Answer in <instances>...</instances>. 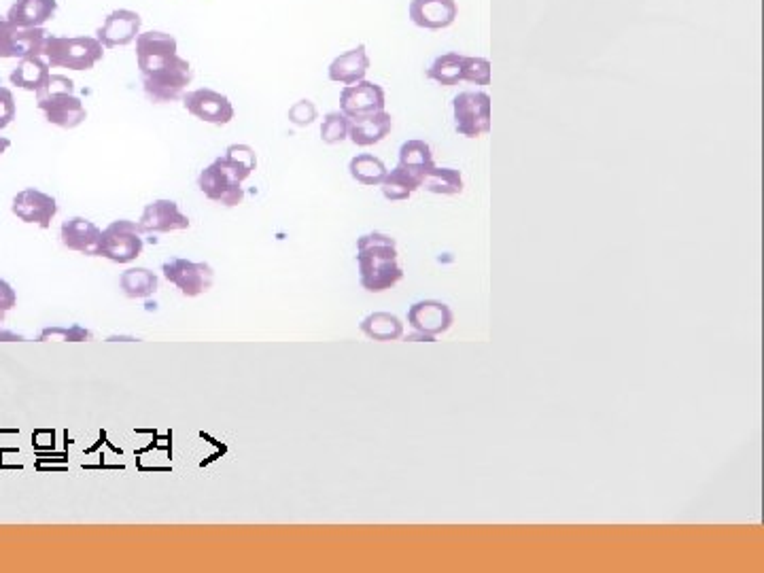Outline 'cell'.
<instances>
[{"instance_id":"obj_40","label":"cell","mask_w":764,"mask_h":573,"mask_svg":"<svg viewBox=\"0 0 764 573\" xmlns=\"http://www.w3.org/2000/svg\"><path fill=\"white\" fill-rule=\"evenodd\" d=\"M9 147H11L9 138L7 136H0V158H3V155L9 151Z\"/></svg>"},{"instance_id":"obj_31","label":"cell","mask_w":764,"mask_h":573,"mask_svg":"<svg viewBox=\"0 0 764 573\" xmlns=\"http://www.w3.org/2000/svg\"><path fill=\"white\" fill-rule=\"evenodd\" d=\"M349 130H351V119L342 111L327 113L321 124V141L325 145H338L349 138Z\"/></svg>"},{"instance_id":"obj_39","label":"cell","mask_w":764,"mask_h":573,"mask_svg":"<svg viewBox=\"0 0 764 573\" xmlns=\"http://www.w3.org/2000/svg\"><path fill=\"white\" fill-rule=\"evenodd\" d=\"M406 342H436V338L427 336V334H421V332H412V334L406 336Z\"/></svg>"},{"instance_id":"obj_26","label":"cell","mask_w":764,"mask_h":573,"mask_svg":"<svg viewBox=\"0 0 764 573\" xmlns=\"http://www.w3.org/2000/svg\"><path fill=\"white\" fill-rule=\"evenodd\" d=\"M397 166L410 170L412 175H416L423 181V177L433 166H436V162H433V151L425 141H406L402 149H399Z\"/></svg>"},{"instance_id":"obj_2","label":"cell","mask_w":764,"mask_h":573,"mask_svg":"<svg viewBox=\"0 0 764 573\" xmlns=\"http://www.w3.org/2000/svg\"><path fill=\"white\" fill-rule=\"evenodd\" d=\"M43 58L51 68H68V71H92L104 58V47L96 37H56L49 34Z\"/></svg>"},{"instance_id":"obj_21","label":"cell","mask_w":764,"mask_h":573,"mask_svg":"<svg viewBox=\"0 0 764 573\" xmlns=\"http://www.w3.org/2000/svg\"><path fill=\"white\" fill-rule=\"evenodd\" d=\"M393 130V117L387 111H380L376 115L363 117L357 121H351L349 138L357 147H372L391 134Z\"/></svg>"},{"instance_id":"obj_8","label":"cell","mask_w":764,"mask_h":573,"mask_svg":"<svg viewBox=\"0 0 764 573\" xmlns=\"http://www.w3.org/2000/svg\"><path fill=\"white\" fill-rule=\"evenodd\" d=\"M45 28H20L0 15V60H24L30 56H43L47 41Z\"/></svg>"},{"instance_id":"obj_19","label":"cell","mask_w":764,"mask_h":573,"mask_svg":"<svg viewBox=\"0 0 764 573\" xmlns=\"http://www.w3.org/2000/svg\"><path fill=\"white\" fill-rule=\"evenodd\" d=\"M370 71V56L366 51V45H357L355 49L344 51L327 68V77L334 83L353 85L366 79Z\"/></svg>"},{"instance_id":"obj_33","label":"cell","mask_w":764,"mask_h":573,"mask_svg":"<svg viewBox=\"0 0 764 573\" xmlns=\"http://www.w3.org/2000/svg\"><path fill=\"white\" fill-rule=\"evenodd\" d=\"M463 81H470L476 85H489L491 83V62L486 58L463 56Z\"/></svg>"},{"instance_id":"obj_25","label":"cell","mask_w":764,"mask_h":573,"mask_svg":"<svg viewBox=\"0 0 764 573\" xmlns=\"http://www.w3.org/2000/svg\"><path fill=\"white\" fill-rule=\"evenodd\" d=\"M380 189H382V196H385L387 200L404 202L414 194L416 189H421V179L412 175L410 170L395 166L391 172H387L385 181L380 183Z\"/></svg>"},{"instance_id":"obj_38","label":"cell","mask_w":764,"mask_h":573,"mask_svg":"<svg viewBox=\"0 0 764 573\" xmlns=\"http://www.w3.org/2000/svg\"><path fill=\"white\" fill-rule=\"evenodd\" d=\"M24 340H26V336L11 332V329L0 325V342H24Z\"/></svg>"},{"instance_id":"obj_24","label":"cell","mask_w":764,"mask_h":573,"mask_svg":"<svg viewBox=\"0 0 764 573\" xmlns=\"http://www.w3.org/2000/svg\"><path fill=\"white\" fill-rule=\"evenodd\" d=\"M361 332L376 342H391L404 338V323L391 312H372L361 321Z\"/></svg>"},{"instance_id":"obj_27","label":"cell","mask_w":764,"mask_h":573,"mask_svg":"<svg viewBox=\"0 0 764 573\" xmlns=\"http://www.w3.org/2000/svg\"><path fill=\"white\" fill-rule=\"evenodd\" d=\"M421 189L438 196H457L463 191V177L455 168L433 166L421 181Z\"/></svg>"},{"instance_id":"obj_1","label":"cell","mask_w":764,"mask_h":573,"mask_svg":"<svg viewBox=\"0 0 764 573\" xmlns=\"http://www.w3.org/2000/svg\"><path fill=\"white\" fill-rule=\"evenodd\" d=\"M359 283L370 293L393 289L404 279V270L397 262V242L389 234L368 232L357 240Z\"/></svg>"},{"instance_id":"obj_3","label":"cell","mask_w":764,"mask_h":573,"mask_svg":"<svg viewBox=\"0 0 764 573\" xmlns=\"http://www.w3.org/2000/svg\"><path fill=\"white\" fill-rule=\"evenodd\" d=\"M141 77L143 92L153 104H170L185 96L187 85L194 79V71H191V64L177 54Z\"/></svg>"},{"instance_id":"obj_10","label":"cell","mask_w":764,"mask_h":573,"mask_svg":"<svg viewBox=\"0 0 764 573\" xmlns=\"http://www.w3.org/2000/svg\"><path fill=\"white\" fill-rule=\"evenodd\" d=\"M11 213L24 223L47 230L58 215V200L37 187H26L13 196Z\"/></svg>"},{"instance_id":"obj_4","label":"cell","mask_w":764,"mask_h":573,"mask_svg":"<svg viewBox=\"0 0 764 573\" xmlns=\"http://www.w3.org/2000/svg\"><path fill=\"white\" fill-rule=\"evenodd\" d=\"M145 249V232L141 225L130 219H115L102 230L100 257L113 264H132Z\"/></svg>"},{"instance_id":"obj_32","label":"cell","mask_w":764,"mask_h":573,"mask_svg":"<svg viewBox=\"0 0 764 573\" xmlns=\"http://www.w3.org/2000/svg\"><path fill=\"white\" fill-rule=\"evenodd\" d=\"M39 342H47V340H60V342H90L94 340V334L90 332L88 327H83L79 323H73L68 327H62V325H54V327H45L39 332L37 336Z\"/></svg>"},{"instance_id":"obj_12","label":"cell","mask_w":764,"mask_h":573,"mask_svg":"<svg viewBox=\"0 0 764 573\" xmlns=\"http://www.w3.org/2000/svg\"><path fill=\"white\" fill-rule=\"evenodd\" d=\"M177 54H179V43L168 32L149 30V32H141L136 37V64L141 75L162 66L170 58H175Z\"/></svg>"},{"instance_id":"obj_14","label":"cell","mask_w":764,"mask_h":573,"mask_svg":"<svg viewBox=\"0 0 764 573\" xmlns=\"http://www.w3.org/2000/svg\"><path fill=\"white\" fill-rule=\"evenodd\" d=\"M143 20L141 15L130 9H115L107 17H104L102 26L96 30V39L102 43L104 49L126 47L136 41L141 34Z\"/></svg>"},{"instance_id":"obj_16","label":"cell","mask_w":764,"mask_h":573,"mask_svg":"<svg viewBox=\"0 0 764 573\" xmlns=\"http://www.w3.org/2000/svg\"><path fill=\"white\" fill-rule=\"evenodd\" d=\"M37 107L45 115L51 126H58L62 130H73L79 128L85 119H88V111H85V104L81 98L73 94H58V96H47V98H37Z\"/></svg>"},{"instance_id":"obj_9","label":"cell","mask_w":764,"mask_h":573,"mask_svg":"<svg viewBox=\"0 0 764 573\" xmlns=\"http://www.w3.org/2000/svg\"><path fill=\"white\" fill-rule=\"evenodd\" d=\"M183 107L189 115H194L196 119L204 121V124H213V126H228L234 119L236 111L232 100L215 92L211 88H200V90H191L185 92Z\"/></svg>"},{"instance_id":"obj_7","label":"cell","mask_w":764,"mask_h":573,"mask_svg":"<svg viewBox=\"0 0 764 573\" xmlns=\"http://www.w3.org/2000/svg\"><path fill=\"white\" fill-rule=\"evenodd\" d=\"M164 279L175 285L187 298H198L213 287L215 272L204 262H191L185 257H170L162 266Z\"/></svg>"},{"instance_id":"obj_34","label":"cell","mask_w":764,"mask_h":573,"mask_svg":"<svg viewBox=\"0 0 764 573\" xmlns=\"http://www.w3.org/2000/svg\"><path fill=\"white\" fill-rule=\"evenodd\" d=\"M287 117H289V121H291L293 126L306 128V126H310V124H315V119L319 117V111H317V107H315V102L304 98V100H298V102L293 104V107H291L289 113H287Z\"/></svg>"},{"instance_id":"obj_18","label":"cell","mask_w":764,"mask_h":573,"mask_svg":"<svg viewBox=\"0 0 764 573\" xmlns=\"http://www.w3.org/2000/svg\"><path fill=\"white\" fill-rule=\"evenodd\" d=\"M408 13L416 28L436 32L455 24L459 7L455 0H412Z\"/></svg>"},{"instance_id":"obj_28","label":"cell","mask_w":764,"mask_h":573,"mask_svg":"<svg viewBox=\"0 0 764 573\" xmlns=\"http://www.w3.org/2000/svg\"><path fill=\"white\" fill-rule=\"evenodd\" d=\"M349 172H351V177L357 183L366 185V187H376V185H380L382 181H385L389 170H387L385 162H382L380 158H376V155L363 153V155H355V158L351 160Z\"/></svg>"},{"instance_id":"obj_15","label":"cell","mask_w":764,"mask_h":573,"mask_svg":"<svg viewBox=\"0 0 764 573\" xmlns=\"http://www.w3.org/2000/svg\"><path fill=\"white\" fill-rule=\"evenodd\" d=\"M408 327L412 332H421L427 336L438 338L448 332L455 321L453 310L440 300H421L408 308Z\"/></svg>"},{"instance_id":"obj_35","label":"cell","mask_w":764,"mask_h":573,"mask_svg":"<svg viewBox=\"0 0 764 573\" xmlns=\"http://www.w3.org/2000/svg\"><path fill=\"white\" fill-rule=\"evenodd\" d=\"M75 92V83L73 79H68L64 75H49L47 83L37 92V98H47V96H58V94H73Z\"/></svg>"},{"instance_id":"obj_22","label":"cell","mask_w":764,"mask_h":573,"mask_svg":"<svg viewBox=\"0 0 764 573\" xmlns=\"http://www.w3.org/2000/svg\"><path fill=\"white\" fill-rule=\"evenodd\" d=\"M49 75L51 66L47 64V60L43 56H30L24 60H17V66L11 71L9 81L15 88L37 94L47 83Z\"/></svg>"},{"instance_id":"obj_17","label":"cell","mask_w":764,"mask_h":573,"mask_svg":"<svg viewBox=\"0 0 764 573\" xmlns=\"http://www.w3.org/2000/svg\"><path fill=\"white\" fill-rule=\"evenodd\" d=\"M60 240L68 251L81 253L85 257H100L102 230L85 217H68L60 228Z\"/></svg>"},{"instance_id":"obj_20","label":"cell","mask_w":764,"mask_h":573,"mask_svg":"<svg viewBox=\"0 0 764 573\" xmlns=\"http://www.w3.org/2000/svg\"><path fill=\"white\" fill-rule=\"evenodd\" d=\"M58 0H15L7 11V20L20 28H43L54 20Z\"/></svg>"},{"instance_id":"obj_36","label":"cell","mask_w":764,"mask_h":573,"mask_svg":"<svg viewBox=\"0 0 764 573\" xmlns=\"http://www.w3.org/2000/svg\"><path fill=\"white\" fill-rule=\"evenodd\" d=\"M17 115V104L11 88H0V130H5L13 124Z\"/></svg>"},{"instance_id":"obj_30","label":"cell","mask_w":764,"mask_h":573,"mask_svg":"<svg viewBox=\"0 0 764 573\" xmlns=\"http://www.w3.org/2000/svg\"><path fill=\"white\" fill-rule=\"evenodd\" d=\"M221 160L230 166V170L242 183H245L257 168V153L249 145H230L221 155Z\"/></svg>"},{"instance_id":"obj_13","label":"cell","mask_w":764,"mask_h":573,"mask_svg":"<svg viewBox=\"0 0 764 573\" xmlns=\"http://www.w3.org/2000/svg\"><path fill=\"white\" fill-rule=\"evenodd\" d=\"M145 234H170L189 230V217L181 211V206L175 200L160 198L153 200L143 208L141 221H138Z\"/></svg>"},{"instance_id":"obj_23","label":"cell","mask_w":764,"mask_h":573,"mask_svg":"<svg viewBox=\"0 0 764 573\" xmlns=\"http://www.w3.org/2000/svg\"><path fill=\"white\" fill-rule=\"evenodd\" d=\"M119 289L130 300H147L158 293L160 279L149 268H128L119 276Z\"/></svg>"},{"instance_id":"obj_29","label":"cell","mask_w":764,"mask_h":573,"mask_svg":"<svg viewBox=\"0 0 764 573\" xmlns=\"http://www.w3.org/2000/svg\"><path fill=\"white\" fill-rule=\"evenodd\" d=\"M427 77L444 85V88H453V85L463 81V56L453 51V54H444L436 58L429 66Z\"/></svg>"},{"instance_id":"obj_37","label":"cell","mask_w":764,"mask_h":573,"mask_svg":"<svg viewBox=\"0 0 764 573\" xmlns=\"http://www.w3.org/2000/svg\"><path fill=\"white\" fill-rule=\"evenodd\" d=\"M17 304V293L5 279H0V321L5 319L7 312H11Z\"/></svg>"},{"instance_id":"obj_6","label":"cell","mask_w":764,"mask_h":573,"mask_svg":"<svg viewBox=\"0 0 764 573\" xmlns=\"http://www.w3.org/2000/svg\"><path fill=\"white\" fill-rule=\"evenodd\" d=\"M198 187L202 194L221 206H238L245 200V187L242 181L230 170L221 158H217L213 164H208L198 175Z\"/></svg>"},{"instance_id":"obj_11","label":"cell","mask_w":764,"mask_h":573,"mask_svg":"<svg viewBox=\"0 0 764 573\" xmlns=\"http://www.w3.org/2000/svg\"><path fill=\"white\" fill-rule=\"evenodd\" d=\"M385 104H387L385 90H382L378 83H372L366 79L353 85H344V90L340 94V111L351 121L385 111Z\"/></svg>"},{"instance_id":"obj_5","label":"cell","mask_w":764,"mask_h":573,"mask_svg":"<svg viewBox=\"0 0 764 573\" xmlns=\"http://www.w3.org/2000/svg\"><path fill=\"white\" fill-rule=\"evenodd\" d=\"M455 130L465 138H478L491 130V96L486 92H461L453 100Z\"/></svg>"}]
</instances>
